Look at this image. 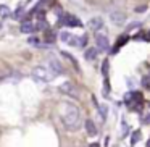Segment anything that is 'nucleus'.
Segmentation results:
<instances>
[{
	"instance_id": "14",
	"label": "nucleus",
	"mask_w": 150,
	"mask_h": 147,
	"mask_svg": "<svg viewBox=\"0 0 150 147\" xmlns=\"http://www.w3.org/2000/svg\"><path fill=\"white\" fill-rule=\"evenodd\" d=\"M11 11H10V8L7 7V5H0V16L2 18H5V16H8Z\"/></svg>"
},
{
	"instance_id": "7",
	"label": "nucleus",
	"mask_w": 150,
	"mask_h": 147,
	"mask_svg": "<svg viewBox=\"0 0 150 147\" xmlns=\"http://www.w3.org/2000/svg\"><path fill=\"white\" fill-rule=\"evenodd\" d=\"M86 131H87L89 136H97V128H95L92 120H86Z\"/></svg>"
},
{
	"instance_id": "6",
	"label": "nucleus",
	"mask_w": 150,
	"mask_h": 147,
	"mask_svg": "<svg viewBox=\"0 0 150 147\" xmlns=\"http://www.w3.org/2000/svg\"><path fill=\"white\" fill-rule=\"evenodd\" d=\"M87 26L91 28L92 31H98V29H102V28H103V20H102V18H98V16H95V18H92V20L87 23Z\"/></svg>"
},
{
	"instance_id": "13",
	"label": "nucleus",
	"mask_w": 150,
	"mask_h": 147,
	"mask_svg": "<svg viewBox=\"0 0 150 147\" xmlns=\"http://www.w3.org/2000/svg\"><path fill=\"white\" fill-rule=\"evenodd\" d=\"M110 18L115 21V23H121L124 20V13H120V11H115V13L110 15Z\"/></svg>"
},
{
	"instance_id": "15",
	"label": "nucleus",
	"mask_w": 150,
	"mask_h": 147,
	"mask_svg": "<svg viewBox=\"0 0 150 147\" xmlns=\"http://www.w3.org/2000/svg\"><path fill=\"white\" fill-rule=\"evenodd\" d=\"M97 108H98V111H100L102 120L105 121V118H107V107H105V105H97Z\"/></svg>"
},
{
	"instance_id": "3",
	"label": "nucleus",
	"mask_w": 150,
	"mask_h": 147,
	"mask_svg": "<svg viewBox=\"0 0 150 147\" xmlns=\"http://www.w3.org/2000/svg\"><path fill=\"white\" fill-rule=\"evenodd\" d=\"M95 42H97V49L102 52H107L110 49V42H108V37L105 34H97L95 36Z\"/></svg>"
},
{
	"instance_id": "24",
	"label": "nucleus",
	"mask_w": 150,
	"mask_h": 147,
	"mask_svg": "<svg viewBox=\"0 0 150 147\" xmlns=\"http://www.w3.org/2000/svg\"><path fill=\"white\" fill-rule=\"evenodd\" d=\"M2 81H4V76H0V82H2Z\"/></svg>"
},
{
	"instance_id": "9",
	"label": "nucleus",
	"mask_w": 150,
	"mask_h": 147,
	"mask_svg": "<svg viewBox=\"0 0 150 147\" xmlns=\"http://www.w3.org/2000/svg\"><path fill=\"white\" fill-rule=\"evenodd\" d=\"M50 68H52V71L55 73V75H62L63 73V66L60 65L57 60H50Z\"/></svg>"
},
{
	"instance_id": "17",
	"label": "nucleus",
	"mask_w": 150,
	"mask_h": 147,
	"mask_svg": "<svg viewBox=\"0 0 150 147\" xmlns=\"http://www.w3.org/2000/svg\"><path fill=\"white\" fill-rule=\"evenodd\" d=\"M142 86L145 89H150V78H144L142 79Z\"/></svg>"
},
{
	"instance_id": "18",
	"label": "nucleus",
	"mask_w": 150,
	"mask_h": 147,
	"mask_svg": "<svg viewBox=\"0 0 150 147\" xmlns=\"http://www.w3.org/2000/svg\"><path fill=\"white\" fill-rule=\"evenodd\" d=\"M47 40H49V42H53V40H55V34H53L52 31L47 33Z\"/></svg>"
},
{
	"instance_id": "22",
	"label": "nucleus",
	"mask_w": 150,
	"mask_h": 147,
	"mask_svg": "<svg viewBox=\"0 0 150 147\" xmlns=\"http://www.w3.org/2000/svg\"><path fill=\"white\" fill-rule=\"evenodd\" d=\"M102 70H103V75H107V71H108V62H107V60L103 62V68H102Z\"/></svg>"
},
{
	"instance_id": "4",
	"label": "nucleus",
	"mask_w": 150,
	"mask_h": 147,
	"mask_svg": "<svg viewBox=\"0 0 150 147\" xmlns=\"http://www.w3.org/2000/svg\"><path fill=\"white\" fill-rule=\"evenodd\" d=\"M60 91H62L63 94L71 95V97H78V89H76V86L73 84V82H69V81L63 82V84L60 86Z\"/></svg>"
},
{
	"instance_id": "1",
	"label": "nucleus",
	"mask_w": 150,
	"mask_h": 147,
	"mask_svg": "<svg viewBox=\"0 0 150 147\" xmlns=\"http://www.w3.org/2000/svg\"><path fill=\"white\" fill-rule=\"evenodd\" d=\"M60 116L62 121L69 131H78L81 126V111L73 104H63L60 107Z\"/></svg>"
},
{
	"instance_id": "26",
	"label": "nucleus",
	"mask_w": 150,
	"mask_h": 147,
	"mask_svg": "<svg viewBox=\"0 0 150 147\" xmlns=\"http://www.w3.org/2000/svg\"><path fill=\"white\" fill-rule=\"evenodd\" d=\"M149 105H150V104H149Z\"/></svg>"
},
{
	"instance_id": "20",
	"label": "nucleus",
	"mask_w": 150,
	"mask_h": 147,
	"mask_svg": "<svg viewBox=\"0 0 150 147\" xmlns=\"http://www.w3.org/2000/svg\"><path fill=\"white\" fill-rule=\"evenodd\" d=\"M21 11H23V8L20 7V8H18V10H16V11H15V13H13V18H15V20H18V18L21 16Z\"/></svg>"
},
{
	"instance_id": "8",
	"label": "nucleus",
	"mask_w": 150,
	"mask_h": 147,
	"mask_svg": "<svg viewBox=\"0 0 150 147\" xmlns=\"http://www.w3.org/2000/svg\"><path fill=\"white\" fill-rule=\"evenodd\" d=\"M21 33H24V34H29V33H34L36 31V26H34L33 23H29V21H26V23H23L21 24Z\"/></svg>"
},
{
	"instance_id": "2",
	"label": "nucleus",
	"mask_w": 150,
	"mask_h": 147,
	"mask_svg": "<svg viewBox=\"0 0 150 147\" xmlns=\"http://www.w3.org/2000/svg\"><path fill=\"white\" fill-rule=\"evenodd\" d=\"M33 76L37 79V81L50 82L53 78H55V73H53V71H49V70L44 68V66H37V68L33 70Z\"/></svg>"
},
{
	"instance_id": "10",
	"label": "nucleus",
	"mask_w": 150,
	"mask_h": 147,
	"mask_svg": "<svg viewBox=\"0 0 150 147\" xmlns=\"http://www.w3.org/2000/svg\"><path fill=\"white\" fill-rule=\"evenodd\" d=\"M97 55H98L97 49H87L84 52V58L89 60V62H91V60H95V58H97Z\"/></svg>"
},
{
	"instance_id": "16",
	"label": "nucleus",
	"mask_w": 150,
	"mask_h": 147,
	"mask_svg": "<svg viewBox=\"0 0 150 147\" xmlns=\"http://www.w3.org/2000/svg\"><path fill=\"white\" fill-rule=\"evenodd\" d=\"M71 34H69V33H66V31H63V33L62 34H60V39H62L63 40V42H69V39H71Z\"/></svg>"
},
{
	"instance_id": "21",
	"label": "nucleus",
	"mask_w": 150,
	"mask_h": 147,
	"mask_svg": "<svg viewBox=\"0 0 150 147\" xmlns=\"http://www.w3.org/2000/svg\"><path fill=\"white\" fill-rule=\"evenodd\" d=\"M142 121H144V123H147V124H149V123H150V113H147V115H144V118H142Z\"/></svg>"
},
{
	"instance_id": "25",
	"label": "nucleus",
	"mask_w": 150,
	"mask_h": 147,
	"mask_svg": "<svg viewBox=\"0 0 150 147\" xmlns=\"http://www.w3.org/2000/svg\"><path fill=\"white\" fill-rule=\"evenodd\" d=\"M147 147H150V141H149V142H147Z\"/></svg>"
},
{
	"instance_id": "5",
	"label": "nucleus",
	"mask_w": 150,
	"mask_h": 147,
	"mask_svg": "<svg viewBox=\"0 0 150 147\" xmlns=\"http://www.w3.org/2000/svg\"><path fill=\"white\" fill-rule=\"evenodd\" d=\"M63 24L68 28H81L82 23L79 18H76L74 15H65V18H63Z\"/></svg>"
},
{
	"instance_id": "11",
	"label": "nucleus",
	"mask_w": 150,
	"mask_h": 147,
	"mask_svg": "<svg viewBox=\"0 0 150 147\" xmlns=\"http://www.w3.org/2000/svg\"><path fill=\"white\" fill-rule=\"evenodd\" d=\"M127 40H129V37H127V36H121V37H120V40L116 42V45H115V49L111 50V53H116V52H118V49H120L121 45H124V44H126Z\"/></svg>"
},
{
	"instance_id": "19",
	"label": "nucleus",
	"mask_w": 150,
	"mask_h": 147,
	"mask_svg": "<svg viewBox=\"0 0 150 147\" xmlns=\"http://www.w3.org/2000/svg\"><path fill=\"white\" fill-rule=\"evenodd\" d=\"M86 44H87V36H82V37H81V40H79V42H78V45L84 47Z\"/></svg>"
},
{
	"instance_id": "12",
	"label": "nucleus",
	"mask_w": 150,
	"mask_h": 147,
	"mask_svg": "<svg viewBox=\"0 0 150 147\" xmlns=\"http://www.w3.org/2000/svg\"><path fill=\"white\" fill-rule=\"evenodd\" d=\"M140 137H142L140 131H139V129H137V131H134V133H132V136H131V146H136V144L140 141Z\"/></svg>"
},
{
	"instance_id": "23",
	"label": "nucleus",
	"mask_w": 150,
	"mask_h": 147,
	"mask_svg": "<svg viewBox=\"0 0 150 147\" xmlns=\"http://www.w3.org/2000/svg\"><path fill=\"white\" fill-rule=\"evenodd\" d=\"M144 10H147V7H139V8H136V11H144Z\"/></svg>"
}]
</instances>
